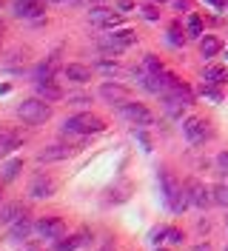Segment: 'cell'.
<instances>
[{
	"instance_id": "cell-41",
	"label": "cell",
	"mask_w": 228,
	"mask_h": 251,
	"mask_svg": "<svg viewBox=\"0 0 228 251\" xmlns=\"http://www.w3.org/2000/svg\"><path fill=\"white\" fill-rule=\"evenodd\" d=\"M160 251H166V249H160Z\"/></svg>"
},
{
	"instance_id": "cell-10",
	"label": "cell",
	"mask_w": 228,
	"mask_h": 251,
	"mask_svg": "<svg viewBox=\"0 0 228 251\" xmlns=\"http://www.w3.org/2000/svg\"><path fill=\"white\" fill-rule=\"evenodd\" d=\"M20 217H26V205L23 203H17V200L0 203V226H12Z\"/></svg>"
},
{
	"instance_id": "cell-8",
	"label": "cell",
	"mask_w": 228,
	"mask_h": 251,
	"mask_svg": "<svg viewBox=\"0 0 228 251\" xmlns=\"http://www.w3.org/2000/svg\"><path fill=\"white\" fill-rule=\"evenodd\" d=\"M100 97L111 103V106H123V103H128L131 100V92H128V86H123V83H103L100 86Z\"/></svg>"
},
{
	"instance_id": "cell-26",
	"label": "cell",
	"mask_w": 228,
	"mask_h": 251,
	"mask_svg": "<svg viewBox=\"0 0 228 251\" xmlns=\"http://www.w3.org/2000/svg\"><path fill=\"white\" fill-rule=\"evenodd\" d=\"M200 94H203V97H208V100H214V103H220V100H223L220 86H211V83H203V86H200Z\"/></svg>"
},
{
	"instance_id": "cell-4",
	"label": "cell",
	"mask_w": 228,
	"mask_h": 251,
	"mask_svg": "<svg viewBox=\"0 0 228 251\" xmlns=\"http://www.w3.org/2000/svg\"><path fill=\"white\" fill-rule=\"evenodd\" d=\"M34 228H37V234L43 237V240H54V243H57V240H63V237H66V223H63L60 217H54V214L40 217Z\"/></svg>"
},
{
	"instance_id": "cell-25",
	"label": "cell",
	"mask_w": 228,
	"mask_h": 251,
	"mask_svg": "<svg viewBox=\"0 0 228 251\" xmlns=\"http://www.w3.org/2000/svg\"><path fill=\"white\" fill-rule=\"evenodd\" d=\"M143 72L146 75H157V72H166V69H163V63H160L157 54H146L143 57Z\"/></svg>"
},
{
	"instance_id": "cell-39",
	"label": "cell",
	"mask_w": 228,
	"mask_h": 251,
	"mask_svg": "<svg viewBox=\"0 0 228 251\" xmlns=\"http://www.w3.org/2000/svg\"><path fill=\"white\" fill-rule=\"evenodd\" d=\"M160 3H166V0H160Z\"/></svg>"
},
{
	"instance_id": "cell-11",
	"label": "cell",
	"mask_w": 228,
	"mask_h": 251,
	"mask_svg": "<svg viewBox=\"0 0 228 251\" xmlns=\"http://www.w3.org/2000/svg\"><path fill=\"white\" fill-rule=\"evenodd\" d=\"M91 231L89 228H80L77 234H72L69 240H57V246H54V251H77V249H83V246H89L91 240Z\"/></svg>"
},
{
	"instance_id": "cell-9",
	"label": "cell",
	"mask_w": 228,
	"mask_h": 251,
	"mask_svg": "<svg viewBox=\"0 0 228 251\" xmlns=\"http://www.w3.org/2000/svg\"><path fill=\"white\" fill-rule=\"evenodd\" d=\"M185 188H188V200H191V205H197V208H208V205L214 203L211 191L203 186L200 180H188V183H185Z\"/></svg>"
},
{
	"instance_id": "cell-33",
	"label": "cell",
	"mask_w": 228,
	"mask_h": 251,
	"mask_svg": "<svg viewBox=\"0 0 228 251\" xmlns=\"http://www.w3.org/2000/svg\"><path fill=\"white\" fill-rule=\"evenodd\" d=\"M174 9H177V12H188L191 3H188V0H174Z\"/></svg>"
},
{
	"instance_id": "cell-5",
	"label": "cell",
	"mask_w": 228,
	"mask_h": 251,
	"mask_svg": "<svg viewBox=\"0 0 228 251\" xmlns=\"http://www.w3.org/2000/svg\"><path fill=\"white\" fill-rule=\"evenodd\" d=\"M120 114L128 120V123H134V126H152L154 123V114L146 109L143 103H131V100H128V103H123L120 106Z\"/></svg>"
},
{
	"instance_id": "cell-30",
	"label": "cell",
	"mask_w": 228,
	"mask_h": 251,
	"mask_svg": "<svg viewBox=\"0 0 228 251\" xmlns=\"http://www.w3.org/2000/svg\"><path fill=\"white\" fill-rule=\"evenodd\" d=\"M166 243H182V231L180 228H166V237H163Z\"/></svg>"
},
{
	"instance_id": "cell-42",
	"label": "cell",
	"mask_w": 228,
	"mask_h": 251,
	"mask_svg": "<svg viewBox=\"0 0 228 251\" xmlns=\"http://www.w3.org/2000/svg\"><path fill=\"white\" fill-rule=\"evenodd\" d=\"M226 251H228V249H226Z\"/></svg>"
},
{
	"instance_id": "cell-36",
	"label": "cell",
	"mask_w": 228,
	"mask_h": 251,
	"mask_svg": "<svg viewBox=\"0 0 228 251\" xmlns=\"http://www.w3.org/2000/svg\"><path fill=\"white\" fill-rule=\"evenodd\" d=\"M194 251H208V246H197V249H194Z\"/></svg>"
},
{
	"instance_id": "cell-23",
	"label": "cell",
	"mask_w": 228,
	"mask_h": 251,
	"mask_svg": "<svg viewBox=\"0 0 228 251\" xmlns=\"http://www.w3.org/2000/svg\"><path fill=\"white\" fill-rule=\"evenodd\" d=\"M160 186H163V197L168 200V197L180 188V183L174 180V174H171V172H160Z\"/></svg>"
},
{
	"instance_id": "cell-20",
	"label": "cell",
	"mask_w": 228,
	"mask_h": 251,
	"mask_svg": "<svg viewBox=\"0 0 228 251\" xmlns=\"http://www.w3.org/2000/svg\"><path fill=\"white\" fill-rule=\"evenodd\" d=\"M72 154V149H66V146H51V149H46L37 154L40 163H51V160H66V157Z\"/></svg>"
},
{
	"instance_id": "cell-22",
	"label": "cell",
	"mask_w": 228,
	"mask_h": 251,
	"mask_svg": "<svg viewBox=\"0 0 228 251\" xmlns=\"http://www.w3.org/2000/svg\"><path fill=\"white\" fill-rule=\"evenodd\" d=\"M20 169H23V160H20V157L9 160V163L3 166V174H0V177H3V183H12L17 174H20Z\"/></svg>"
},
{
	"instance_id": "cell-1",
	"label": "cell",
	"mask_w": 228,
	"mask_h": 251,
	"mask_svg": "<svg viewBox=\"0 0 228 251\" xmlns=\"http://www.w3.org/2000/svg\"><path fill=\"white\" fill-rule=\"evenodd\" d=\"M66 131L69 134H83V137L86 134H100V131H106V120L91 114V111H80V114H72L66 120Z\"/></svg>"
},
{
	"instance_id": "cell-21",
	"label": "cell",
	"mask_w": 228,
	"mask_h": 251,
	"mask_svg": "<svg viewBox=\"0 0 228 251\" xmlns=\"http://www.w3.org/2000/svg\"><path fill=\"white\" fill-rule=\"evenodd\" d=\"M54 66H57L54 57H49L46 63H40L37 72H34V80H37V83H40V80H54Z\"/></svg>"
},
{
	"instance_id": "cell-19",
	"label": "cell",
	"mask_w": 228,
	"mask_h": 251,
	"mask_svg": "<svg viewBox=\"0 0 228 251\" xmlns=\"http://www.w3.org/2000/svg\"><path fill=\"white\" fill-rule=\"evenodd\" d=\"M20 134H15V131H6V128H0V157H6L9 151H15L17 146H20Z\"/></svg>"
},
{
	"instance_id": "cell-27",
	"label": "cell",
	"mask_w": 228,
	"mask_h": 251,
	"mask_svg": "<svg viewBox=\"0 0 228 251\" xmlns=\"http://www.w3.org/2000/svg\"><path fill=\"white\" fill-rule=\"evenodd\" d=\"M188 37H203V17L188 15Z\"/></svg>"
},
{
	"instance_id": "cell-40",
	"label": "cell",
	"mask_w": 228,
	"mask_h": 251,
	"mask_svg": "<svg viewBox=\"0 0 228 251\" xmlns=\"http://www.w3.org/2000/svg\"><path fill=\"white\" fill-rule=\"evenodd\" d=\"M0 194H3V188H0Z\"/></svg>"
},
{
	"instance_id": "cell-37",
	"label": "cell",
	"mask_w": 228,
	"mask_h": 251,
	"mask_svg": "<svg viewBox=\"0 0 228 251\" xmlns=\"http://www.w3.org/2000/svg\"><path fill=\"white\" fill-rule=\"evenodd\" d=\"M100 251H111V246H103V249H100Z\"/></svg>"
},
{
	"instance_id": "cell-17",
	"label": "cell",
	"mask_w": 228,
	"mask_h": 251,
	"mask_svg": "<svg viewBox=\"0 0 228 251\" xmlns=\"http://www.w3.org/2000/svg\"><path fill=\"white\" fill-rule=\"evenodd\" d=\"M203 80L211 83V86H223L228 80V69L226 66H205V69H203Z\"/></svg>"
},
{
	"instance_id": "cell-38",
	"label": "cell",
	"mask_w": 228,
	"mask_h": 251,
	"mask_svg": "<svg viewBox=\"0 0 228 251\" xmlns=\"http://www.w3.org/2000/svg\"><path fill=\"white\" fill-rule=\"evenodd\" d=\"M226 57H228V49H226Z\"/></svg>"
},
{
	"instance_id": "cell-24",
	"label": "cell",
	"mask_w": 228,
	"mask_h": 251,
	"mask_svg": "<svg viewBox=\"0 0 228 251\" xmlns=\"http://www.w3.org/2000/svg\"><path fill=\"white\" fill-rule=\"evenodd\" d=\"M111 15H114V12H111V9H106V6H91L89 20H91V23H97V26H106Z\"/></svg>"
},
{
	"instance_id": "cell-2",
	"label": "cell",
	"mask_w": 228,
	"mask_h": 251,
	"mask_svg": "<svg viewBox=\"0 0 228 251\" xmlns=\"http://www.w3.org/2000/svg\"><path fill=\"white\" fill-rule=\"evenodd\" d=\"M17 117L29 126H40L51 117V106H49V100H43V97H31V100H23L17 106Z\"/></svg>"
},
{
	"instance_id": "cell-12",
	"label": "cell",
	"mask_w": 228,
	"mask_h": 251,
	"mask_svg": "<svg viewBox=\"0 0 228 251\" xmlns=\"http://www.w3.org/2000/svg\"><path fill=\"white\" fill-rule=\"evenodd\" d=\"M46 12L43 0H15V15L17 17H40Z\"/></svg>"
},
{
	"instance_id": "cell-16",
	"label": "cell",
	"mask_w": 228,
	"mask_h": 251,
	"mask_svg": "<svg viewBox=\"0 0 228 251\" xmlns=\"http://www.w3.org/2000/svg\"><path fill=\"white\" fill-rule=\"evenodd\" d=\"M37 94H40L43 100H49V103H54V100L63 97V89L54 80H40V83H37Z\"/></svg>"
},
{
	"instance_id": "cell-35",
	"label": "cell",
	"mask_w": 228,
	"mask_h": 251,
	"mask_svg": "<svg viewBox=\"0 0 228 251\" xmlns=\"http://www.w3.org/2000/svg\"><path fill=\"white\" fill-rule=\"evenodd\" d=\"M205 3H211V6H217V9H223V6H226V0H205Z\"/></svg>"
},
{
	"instance_id": "cell-34",
	"label": "cell",
	"mask_w": 228,
	"mask_h": 251,
	"mask_svg": "<svg viewBox=\"0 0 228 251\" xmlns=\"http://www.w3.org/2000/svg\"><path fill=\"white\" fill-rule=\"evenodd\" d=\"M217 163H220V169H223V172H228V151H223V154L217 157Z\"/></svg>"
},
{
	"instance_id": "cell-32",
	"label": "cell",
	"mask_w": 228,
	"mask_h": 251,
	"mask_svg": "<svg viewBox=\"0 0 228 251\" xmlns=\"http://www.w3.org/2000/svg\"><path fill=\"white\" fill-rule=\"evenodd\" d=\"M117 9H120L123 15H126V12H131V9H134V0H117Z\"/></svg>"
},
{
	"instance_id": "cell-29",
	"label": "cell",
	"mask_w": 228,
	"mask_h": 251,
	"mask_svg": "<svg viewBox=\"0 0 228 251\" xmlns=\"http://www.w3.org/2000/svg\"><path fill=\"white\" fill-rule=\"evenodd\" d=\"M168 40H171L174 46H182V40H185V37H182V31H180V26H177V23L168 29Z\"/></svg>"
},
{
	"instance_id": "cell-31",
	"label": "cell",
	"mask_w": 228,
	"mask_h": 251,
	"mask_svg": "<svg viewBox=\"0 0 228 251\" xmlns=\"http://www.w3.org/2000/svg\"><path fill=\"white\" fill-rule=\"evenodd\" d=\"M140 12H143L146 20H160V12H157V6H152V3H149V6H143Z\"/></svg>"
},
{
	"instance_id": "cell-13",
	"label": "cell",
	"mask_w": 228,
	"mask_h": 251,
	"mask_svg": "<svg viewBox=\"0 0 228 251\" xmlns=\"http://www.w3.org/2000/svg\"><path fill=\"white\" fill-rule=\"evenodd\" d=\"M31 220L29 217H20L17 223H12V228H9V243H23V240H29V234H31Z\"/></svg>"
},
{
	"instance_id": "cell-14",
	"label": "cell",
	"mask_w": 228,
	"mask_h": 251,
	"mask_svg": "<svg viewBox=\"0 0 228 251\" xmlns=\"http://www.w3.org/2000/svg\"><path fill=\"white\" fill-rule=\"evenodd\" d=\"M63 75L72 80V83L83 86V83H89V80H91V69H89V66H83V63H69V66L63 69Z\"/></svg>"
},
{
	"instance_id": "cell-18",
	"label": "cell",
	"mask_w": 228,
	"mask_h": 251,
	"mask_svg": "<svg viewBox=\"0 0 228 251\" xmlns=\"http://www.w3.org/2000/svg\"><path fill=\"white\" fill-rule=\"evenodd\" d=\"M220 49H223V43H220L217 34H205V37H200V54H203V57H217Z\"/></svg>"
},
{
	"instance_id": "cell-3",
	"label": "cell",
	"mask_w": 228,
	"mask_h": 251,
	"mask_svg": "<svg viewBox=\"0 0 228 251\" xmlns=\"http://www.w3.org/2000/svg\"><path fill=\"white\" fill-rule=\"evenodd\" d=\"M137 43V31L134 29H117L114 34H106V37H100V49L103 51H111V54H117L123 49L134 46Z\"/></svg>"
},
{
	"instance_id": "cell-28",
	"label": "cell",
	"mask_w": 228,
	"mask_h": 251,
	"mask_svg": "<svg viewBox=\"0 0 228 251\" xmlns=\"http://www.w3.org/2000/svg\"><path fill=\"white\" fill-rule=\"evenodd\" d=\"M214 203L228 205V186H217L214 188Z\"/></svg>"
},
{
	"instance_id": "cell-15",
	"label": "cell",
	"mask_w": 228,
	"mask_h": 251,
	"mask_svg": "<svg viewBox=\"0 0 228 251\" xmlns=\"http://www.w3.org/2000/svg\"><path fill=\"white\" fill-rule=\"evenodd\" d=\"M166 203H168V208H171L174 214H182V211L191 205V200H188V188L180 186V188H177V191H174V194H171V197L166 200Z\"/></svg>"
},
{
	"instance_id": "cell-7",
	"label": "cell",
	"mask_w": 228,
	"mask_h": 251,
	"mask_svg": "<svg viewBox=\"0 0 228 251\" xmlns=\"http://www.w3.org/2000/svg\"><path fill=\"white\" fill-rule=\"evenodd\" d=\"M57 191V183H54V177H49V174H34L29 183V194L34 200H43V197H51Z\"/></svg>"
},
{
	"instance_id": "cell-6",
	"label": "cell",
	"mask_w": 228,
	"mask_h": 251,
	"mask_svg": "<svg viewBox=\"0 0 228 251\" xmlns=\"http://www.w3.org/2000/svg\"><path fill=\"white\" fill-rule=\"evenodd\" d=\"M182 131H185V137L191 143H205L211 137V128H208V120H203V117H188L185 123H182Z\"/></svg>"
}]
</instances>
